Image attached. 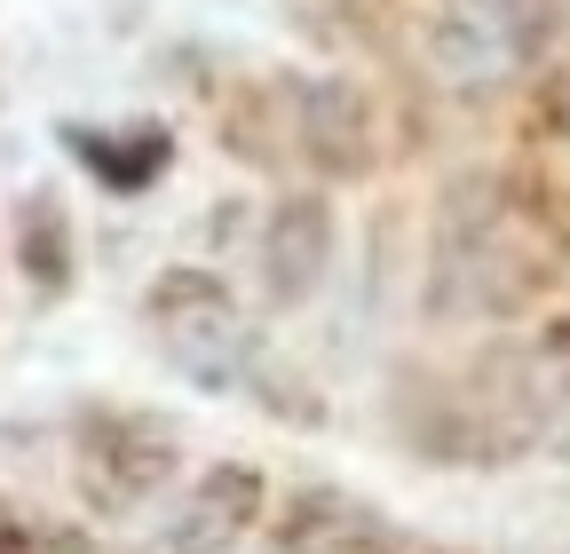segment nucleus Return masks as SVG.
Masks as SVG:
<instances>
[{"label": "nucleus", "instance_id": "obj_5", "mask_svg": "<svg viewBox=\"0 0 570 554\" xmlns=\"http://www.w3.org/2000/svg\"><path fill=\"white\" fill-rule=\"evenodd\" d=\"M254 507H262V475L254 467H214L198 492L167 515V546L175 554H230L238 531L254 523Z\"/></svg>", "mask_w": 570, "mask_h": 554}, {"label": "nucleus", "instance_id": "obj_4", "mask_svg": "<svg viewBox=\"0 0 570 554\" xmlns=\"http://www.w3.org/2000/svg\"><path fill=\"white\" fill-rule=\"evenodd\" d=\"M167 475H175V436L159 421L96 428V452H88V499L96 507H142Z\"/></svg>", "mask_w": 570, "mask_h": 554}, {"label": "nucleus", "instance_id": "obj_8", "mask_svg": "<svg viewBox=\"0 0 570 554\" xmlns=\"http://www.w3.org/2000/svg\"><path fill=\"white\" fill-rule=\"evenodd\" d=\"M0 554H88L71 531H0Z\"/></svg>", "mask_w": 570, "mask_h": 554}, {"label": "nucleus", "instance_id": "obj_6", "mask_svg": "<svg viewBox=\"0 0 570 554\" xmlns=\"http://www.w3.org/2000/svg\"><path fill=\"white\" fill-rule=\"evenodd\" d=\"M317 269H325V206H285V215L269 222V286L294 301L317 286Z\"/></svg>", "mask_w": 570, "mask_h": 554}, {"label": "nucleus", "instance_id": "obj_7", "mask_svg": "<svg viewBox=\"0 0 570 554\" xmlns=\"http://www.w3.org/2000/svg\"><path fill=\"white\" fill-rule=\"evenodd\" d=\"M285 538H294V554H373V546H389V531L365 507H341V499H309Z\"/></svg>", "mask_w": 570, "mask_h": 554}, {"label": "nucleus", "instance_id": "obj_1", "mask_svg": "<svg viewBox=\"0 0 570 554\" xmlns=\"http://www.w3.org/2000/svg\"><path fill=\"white\" fill-rule=\"evenodd\" d=\"M547 277V238L531 230L523 206L468 198L444 222V261H436V301L444 309H515Z\"/></svg>", "mask_w": 570, "mask_h": 554}, {"label": "nucleus", "instance_id": "obj_3", "mask_svg": "<svg viewBox=\"0 0 570 554\" xmlns=\"http://www.w3.org/2000/svg\"><path fill=\"white\" fill-rule=\"evenodd\" d=\"M547 32V0H452L428 32L444 88H499Z\"/></svg>", "mask_w": 570, "mask_h": 554}, {"label": "nucleus", "instance_id": "obj_2", "mask_svg": "<svg viewBox=\"0 0 570 554\" xmlns=\"http://www.w3.org/2000/svg\"><path fill=\"white\" fill-rule=\"evenodd\" d=\"M151 325H159V349L175 357V373H190L198 388H238L254 365V333L214 277H167L151 294Z\"/></svg>", "mask_w": 570, "mask_h": 554}]
</instances>
